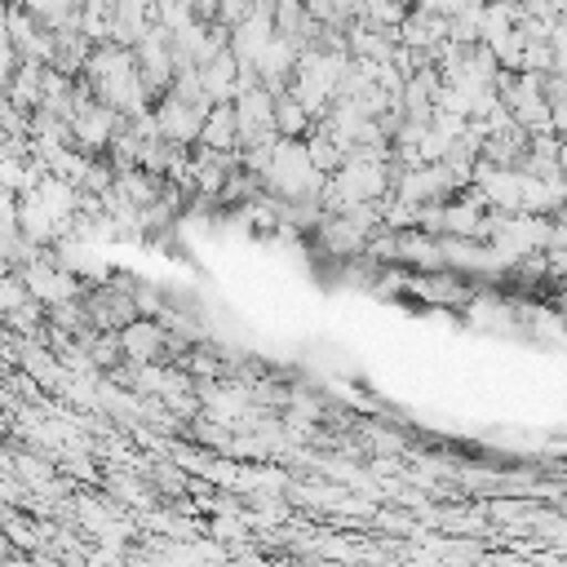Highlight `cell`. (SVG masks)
I'll return each instance as SVG.
<instances>
[{
    "label": "cell",
    "mask_w": 567,
    "mask_h": 567,
    "mask_svg": "<svg viewBox=\"0 0 567 567\" xmlns=\"http://www.w3.org/2000/svg\"><path fill=\"white\" fill-rule=\"evenodd\" d=\"M120 120H124V115H120L115 106H106V102H97V97H84V102L71 111V120H66L71 146L84 151V155H102L106 142H111V133L120 128Z\"/></svg>",
    "instance_id": "2"
},
{
    "label": "cell",
    "mask_w": 567,
    "mask_h": 567,
    "mask_svg": "<svg viewBox=\"0 0 567 567\" xmlns=\"http://www.w3.org/2000/svg\"><path fill=\"white\" fill-rule=\"evenodd\" d=\"M18 275H22V284H27V297H35L40 306H58V301H71V297L84 292V284H80L49 248L35 252L31 261H22Z\"/></svg>",
    "instance_id": "1"
},
{
    "label": "cell",
    "mask_w": 567,
    "mask_h": 567,
    "mask_svg": "<svg viewBox=\"0 0 567 567\" xmlns=\"http://www.w3.org/2000/svg\"><path fill=\"white\" fill-rule=\"evenodd\" d=\"M195 75H199V93H204V102H230L235 89H239V62H235L230 49H217L208 62L195 66Z\"/></svg>",
    "instance_id": "5"
},
{
    "label": "cell",
    "mask_w": 567,
    "mask_h": 567,
    "mask_svg": "<svg viewBox=\"0 0 567 567\" xmlns=\"http://www.w3.org/2000/svg\"><path fill=\"white\" fill-rule=\"evenodd\" d=\"M270 120H275V133H279V137H306V128L315 124L310 111H306L288 89L275 93V115H270Z\"/></svg>",
    "instance_id": "7"
},
{
    "label": "cell",
    "mask_w": 567,
    "mask_h": 567,
    "mask_svg": "<svg viewBox=\"0 0 567 567\" xmlns=\"http://www.w3.org/2000/svg\"><path fill=\"white\" fill-rule=\"evenodd\" d=\"M195 142H199V146H213V151H239V133H235V111H230V102H208Z\"/></svg>",
    "instance_id": "6"
},
{
    "label": "cell",
    "mask_w": 567,
    "mask_h": 567,
    "mask_svg": "<svg viewBox=\"0 0 567 567\" xmlns=\"http://www.w3.org/2000/svg\"><path fill=\"white\" fill-rule=\"evenodd\" d=\"M204 111H208L204 102H186V97H177V93H168V89H164V93L151 102L155 133H159L164 142H177V146H190V142H195Z\"/></svg>",
    "instance_id": "3"
},
{
    "label": "cell",
    "mask_w": 567,
    "mask_h": 567,
    "mask_svg": "<svg viewBox=\"0 0 567 567\" xmlns=\"http://www.w3.org/2000/svg\"><path fill=\"white\" fill-rule=\"evenodd\" d=\"M297 44L288 40V35H270L266 44H261V53L252 58V71H257V84H266L270 93H279V89H288V80H292V66H297Z\"/></svg>",
    "instance_id": "4"
}]
</instances>
